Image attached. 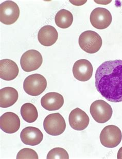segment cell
<instances>
[{
    "mask_svg": "<svg viewBox=\"0 0 122 159\" xmlns=\"http://www.w3.org/2000/svg\"><path fill=\"white\" fill-rule=\"evenodd\" d=\"M79 45L86 53L94 54L101 48L102 41L101 37L97 32L87 30L83 32L79 37Z\"/></svg>",
    "mask_w": 122,
    "mask_h": 159,
    "instance_id": "2",
    "label": "cell"
},
{
    "mask_svg": "<svg viewBox=\"0 0 122 159\" xmlns=\"http://www.w3.org/2000/svg\"><path fill=\"white\" fill-rule=\"evenodd\" d=\"M55 22L58 27L63 29L69 28L73 22L72 14L66 9H61L56 14Z\"/></svg>",
    "mask_w": 122,
    "mask_h": 159,
    "instance_id": "18",
    "label": "cell"
},
{
    "mask_svg": "<svg viewBox=\"0 0 122 159\" xmlns=\"http://www.w3.org/2000/svg\"><path fill=\"white\" fill-rule=\"evenodd\" d=\"M97 91L110 102H122V60H109L102 63L95 75Z\"/></svg>",
    "mask_w": 122,
    "mask_h": 159,
    "instance_id": "1",
    "label": "cell"
},
{
    "mask_svg": "<svg viewBox=\"0 0 122 159\" xmlns=\"http://www.w3.org/2000/svg\"><path fill=\"white\" fill-rule=\"evenodd\" d=\"M70 2L76 6H80L86 3L87 1H70Z\"/></svg>",
    "mask_w": 122,
    "mask_h": 159,
    "instance_id": "22",
    "label": "cell"
},
{
    "mask_svg": "<svg viewBox=\"0 0 122 159\" xmlns=\"http://www.w3.org/2000/svg\"><path fill=\"white\" fill-rule=\"evenodd\" d=\"M117 158L118 159H122V147L120 148L118 152Z\"/></svg>",
    "mask_w": 122,
    "mask_h": 159,
    "instance_id": "23",
    "label": "cell"
},
{
    "mask_svg": "<svg viewBox=\"0 0 122 159\" xmlns=\"http://www.w3.org/2000/svg\"><path fill=\"white\" fill-rule=\"evenodd\" d=\"M43 58L39 52L30 50L25 52L21 56L20 65L23 71L30 72L36 71L41 66Z\"/></svg>",
    "mask_w": 122,
    "mask_h": 159,
    "instance_id": "8",
    "label": "cell"
},
{
    "mask_svg": "<svg viewBox=\"0 0 122 159\" xmlns=\"http://www.w3.org/2000/svg\"><path fill=\"white\" fill-rule=\"evenodd\" d=\"M47 159H69L68 152L65 149L60 147H56L50 150L47 155Z\"/></svg>",
    "mask_w": 122,
    "mask_h": 159,
    "instance_id": "20",
    "label": "cell"
},
{
    "mask_svg": "<svg viewBox=\"0 0 122 159\" xmlns=\"http://www.w3.org/2000/svg\"><path fill=\"white\" fill-rule=\"evenodd\" d=\"M73 74L76 80L80 81H87L92 77L93 68L92 64L87 59L77 60L74 64Z\"/></svg>",
    "mask_w": 122,
    "mask_h": 159,
    "instance_id": "10",
    "label": "cell"
},
{
    "mask_svg": "<svg viewBox=\"0 0 122 159\" xmlns=\"http://www.w3.org/2000/svg\"><path fill=\"white\" fill-rule=\"evenodd\" d=\"M43 127L47 134L53 136H57L64 132L66 128V123L65 119L59 113H54L45 117Z\"/></svg>",
    "mask_w": 122,
    "mask_h": 159,
    "instance_id": "4",
    "label": "cell"
},
{
    "mask_svg": "<svg viewBox=\"0 0 122 159\" xmlns=\"http://www.w3.org/2000/svg\"><path fill=\"white\" fill-rule=\"evenodd\" d=\"M42 107L48 111L60 109L64 104V98L62 95L57 92H49L41 99Z\"/></svg>",
    "mask_w": 122,
    "mask_h": 159,
    "instance_id": "14",
    "label": "cell"
},
{
    "mask_svg": "<svg viewBox=\"0 0 122 159\" xmlns=\"http://www.w3.org/2000/svg\"><path fill=\"white\" fill-rule=\"evenodd\" d=\"M20 138L24 144L27 145H37L43 139L41 131L34 127H27L23 129L20 134Z\"/></svg>",
    "mask_w": 122,
    "mask_h": 159,
    "instance_id": "13",
    "label": "cell"
},
{
    "mask_svg": "<svg viewBox=\"0 0 122 159\" xmlns=\"http://www.w3.org/2000/svg\"><path fill=\"white\" fill-rule=\"evenodd\" d=\"M58 38L57 31L51 25L44 26L38 32V41L41 44L45 47H51L54 44Z\"/></svg>",
    "mask_w": 122,
    "mask_h": 159,
    "instance_id": "16",
    "label": "cell"
},
{
    "mask_svg": "<svg viewBox=\"0 0 122 159\" xmlns=\"http://www.w3.org/2000/svg\"><path fill=\"white\" fill-rule=\"evenodd\" d=\"M90 22L92 25L98 30H104L110 26L112 22V15L108 9L96 8L91 13Z\"/></svg>",
    "mask_w": 122,
    "mask_h": 159,
    "instance_id": "9",
    "label": "cell"
},
{
    "mask_svg": "<svg viewBox=\"0 0 122 159\" xmlns=\"http://www.w3.org/2000/svg\"><path fill=\"white\" fill-rule=\"evenodd\" d=\"M17 63L13 60L5 59L0 61V77L6 81L15 80L19 74Z\"/></svg>",
    "mask_w": 122,
    "mask_h": 159,
    "instance_id": "15",
    "label": "cell"
},
{
    "mask_svg": "<svg viewBox=\"0 0 122 159\" xmlns=\"http://www.w3.org/2000/svg\"><path fill=\"white\" fill-rule=\"evenodd\" d=\"M69 122L72 128L75 130L82 131L89 125L90 119L84 111L80 108H76L70 113Z\"/></svg>",
    "mask_w": 122,
    "mask_h": 159,
    "instance_id": "12",
    "label": "cell"
},
{
    "mask_svg": "<svg viewBox=\"0 0 122 159\" xmlns=\"http://www.w3.org/2000/svg\"><path fill=\"white\" fill-rule=\"evenodd\" d=\"M19 16L20 9L15 2L7 1L1 4L0 21L3 24H14L18 20Z\"/></svg>",
    "mask_w": 122,
    "mask_h": 159,
    "instance_id": "7",
    "label": "cell"
},
{
    "mask_svg": "<svg viewBox=\"0 0 122 159\" xmlns=\"http://www.w3.org/2000/svg\"><path fill=\"white\" fill-rule=\"evenodd\" d=\"M100 141L104 147L115 148L118 146L122 139V134L119 128L115 125L104 127L100 134Z\"/></svg>",
    "mask_w": 122,
    "mask_h": 159,
    "instance_id": "6",
    "label": "cell"
},
{
    "mask_svg": "<svg viewBox=\"0 0 122 159\" xmlns=\"http://www.w3.org/2000/svg\"><path fill=\"white\" fill-rule=\"evenodd\" d=\"M0 127L6 134H12L20 129V120L15 113L7 112L0 117Z\"/></svg>",
    "mask_w": 122,
    "mask_h": 159,
    "instance_id": "11",
    "label": "cell"
},
{
    "mask_svg": "<svg viewBox=\"0 0 122 159\" xmlns=\"http://www.w3.org/2000/svg\"><path fill=\"white\" fill-rule=\"evenodd\" d=\"M17 159H39L38 154L35 150L32 149L25 148L21 149L17 154Z\"/></svg>",
    "mask_w": 122,
    "mask_h": 159,
    "instance_id": "21",
    "label": "cell"
},
{
    "mask_svg": "<svg viewBox=\"0 0 122 159\" xmlns=\"http://www.w3.org/2000/svg\"><path fill=\"white\" fill-rule=\"evenodd\" d=\"M20 112L23 119L29 123H34L38 119V111L36 107L32 103H25L23 105Z\"/></svg>",
    "mask_w": 122,
    "mask_h": 159,
    "instance_id": "19",
    "label": "cell"
},
{
    "mask_svg": "<svg viewBox=\"0 0 122 159\" xmlns=\"http://www.w3.org/2000/svg\"><path fill=\"white\" fill-rule=\"evenodd\" d=\"M90 114L94 120L98 123H105L110 120L113 110L111 106L103 100H97L90 106Z\"/></svg>",
    "mask_w": 122,
    "mask_h": 159,
    "instance_id": "5",
    "label": "cell"
},
{
    "mask_svg": "<svg viewBox=\"0 0 122 159\" xmlns=\"http://www.w3.org/2000/svg\"><path fill=\"white\" fill-rule=\"evenodd\" d=\"M47 81L43 75L34 74L27 76L23 83V89L30 96H39L47 88Z\"/></svg>",
    "mask_w": 122,
    "mask_h": 159,
    "instance_id": "3",
    "label": "cell"
},
{
    "mask_svg": "<svg viewBox=\"0 0 122 159\" xmlns=\"http://www.w3.org/2000/svg\"><path fill=\"white\" fill-rule=\"evenodd\" d=\"M17 90L14 88L5 87L0 90V107L6 108L14 105L18 99Z\"/></svg>",
    "mask_w": 122,
    "mask_h": 159,
    "instance_id": "17",
    "label": "cell"
}]
</instances>
